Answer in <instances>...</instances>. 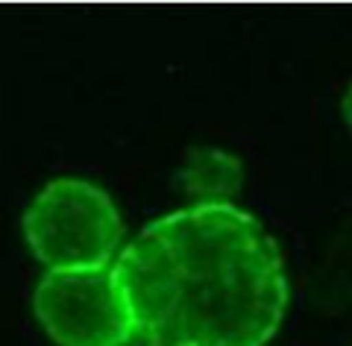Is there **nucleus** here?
I'll return each mask as SVG.
<instances>
[{
    "mask_svg": "<svg viewBox=\"0 0 352 346\" xmlns=\"http://www.w3.org/2000/svg\"><path fill=\"white\" fill-rule=\"evenodd\" d=\"M36 317L59 346H129L132 320L109 267L50 270L32 296Z\"/></svg>",
    "mask_w": 352,
    "mask_h": 346,
    "instance_id": "3",
    "label": "nucleus"
},
{
    "mask_svg": "<svg viewBox=\"0 0 352 346\" xmlns=\"http://www.w3.org/2000/svg\"><path fill=\"white\" fill-rule=\"evenodd\" d=\"M344 118H346V124H349V129H352V83H349L346 94H344Z\"/></svg>",
    "mask_w": 352,
    "mask_h": 346,
    "instance_id": "5",
    "label": "nucleus"
},
{
    "mask_svg": "<svg viewBox=\"0 0 352 346\" xmlns=\"http://www.w3.org/2000/svg\"><path fill=\"white\" fill-rule=\"evenodd\" d=\"M24 235L50 270H100L115 259L124 223L94 182L53 180L27 208Z\"/></svg>",
    "mask_w": 352,
    "mask_h": 346,
    "instance_id": "2",
    "label": "nucleus"
},
{
    "mask_svg": "<svg viewBox=\"0 0 352 346\" xmlns=\"http://www.w3.org/2000/svg\"><path fill=\"white\" fill-rule=\"evenodd\" d=\"M176 185L194 199V206H229L244 185V164L229 150L197 144L185 153Z\"/></svg>",
    "mask_w": 352,
    "mask_h": 346,
    "instance_id": "4",
    "label": "nucleus"
},
{
    "mask_svg": "<svg viewBox=\"0 0 352 346\" xmlns=\"http://www.w3.org/2000/svg\"><path fill=\"white\" fill-rule=\"evenodd\" d=\"M112 273L129 308V346H264L288 308L276 241L235 203L156 217Z\"/></svg>",
    "mask_w": 352,
    "mask_h": 346,
    "instance_id": "1",
    "label": "nucleus"
}]
</instances>
